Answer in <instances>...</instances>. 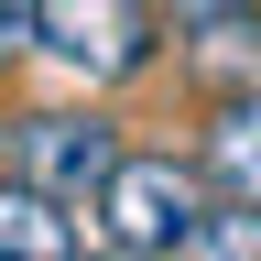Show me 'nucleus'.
I'll return each instance as SVG.
<instances>
[{"label": "nucleus", "instance_id": "1", "mask_svg": "<svg viewBox=\"0 0 261 261\" xmlns=\"http://www.w3.org/2000/svg\"><path fill=\"white\" fill-rule=\"evenodd\" d=\"M163 55H174V22L152 0H44V65L87 98H120V87L163 76Z\"/></svg>", "mask_w": 261, "mask_h": 261}, {"label": "nucleus", "instance_id": "2", "mask_svg": "<svg viewBox=\"0 0 261 261\" xmlns=\"http://www.w3.org/2000/svg\"><path fill=\"white\" fill-rule=\"evenodd\" d=\"M218 207V174L196 152H163V142H130L120 152V174L87 196V228L98 240H120V250H174L185 261V240H196V218Z\"/></svg>", "mask_w": 261, "mask_h": 261}, {"label": "nucleus", "instance_id": "3", "mask_svg": "<svg viewBox=\"0 0 261 261\" xmlns=\"http://www.w3.org/2000/svg\"><path fill=\"white\" fill-rule=\"evenodd\" d=\"M120 152H130V130L98 109V98H55V109H0V163H11L22 185H44L65 196V207H87L98 185L120 174Z\"/></svg>", "mask_w": 261, "mask_h": 261}, {"label": "nucleus", "instance_id": "4", "mask_svg": "<svg viewBox=\"0 0 261 261\" xmlns=\"http://www.w3.org/2000/svg\"><path fill=\"white\" fill-rule=\"evenodd\" d=\"M174 65L207 98L261 87V0H174Z\"/></svg>", "mask_w": 261, "mask_h": 261}, {"label": "nucleus", "instance_id": "5", "mask_svg": "<svg viewBox=\"0 0 261 261\" xmlns=\"http://www.w3.org/2000/svg\"><path fill=\"white\" fill-rule=\"evenodd\" d=\"M87 240H98V228H87V207H65V196L22 185L11 163H0V261H76Z\"/></svg>", "mask_w": 261, "mask_h": 261}, {"label": "nucleus", "instance_id": "6", "mask_svg": "<svg viewBox=\"0 0 261 261\" xmlns=\"http://www.w3.org/2000/svg\"><path fill=\"white\" fill-rule=\"evenodd\" d=\"M196 163L218 174V196H250V207H261V87H228V98H207Z\"/></svg>", "mask_w": 261, "mask_h": 261}, {"label": "nucleus", "instance_id": "7", "mask_svg": "<svg viewBox=\"0 0 261 261\" xmlns=\"http://www.w3.org/2000/svg\"><path fill=\"white\" fill-rule=\"evenodd\" d=\"M185 261H261V207H250V196H218V207L196 218Z\"/></svg>", "mask_w": 261, "mask_h": 261}, {"label": "nucleus", "instance_id": "8", "mask_svg": "<svg viewBox=\"0 0 261 261\" xmlns=\"http://www.w3.org/2000/svg\"><path fill=\"white\" fill-rule=\"evenodd\" d=\"M44 65V0H0V76Z\"/></svg>", "mask_w": 261, "mask_h": 261}, {"label": "nucleus", "instance_id": "9", "mask_svg": "<svg viewBox=\"0 0 261 261\" xmlns=\"http://www.w3.org/2000/svg\"><path fill=\"white\" fill-rule=\"evenodd\" d=\"M76 261H174V250H120V240H87Z\"/></svg>", "mask_w": 261, "mask_h": 261}]
</instances>
